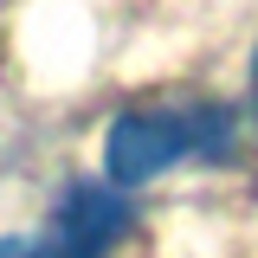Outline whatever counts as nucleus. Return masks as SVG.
Here are the masks:
<instances>
[{
	"instance_id": "1",
	"label": "nucleus",
	"mask_w": 258,
	"mask_h": 258,
	"mask_svg": "<svg viewBox=\"0 0 258 258\" xmlns=\"http://www.w3.org/2000/svg\"><path fill=\"white\" fill-rule=\"evenodd\" d=\"M226 149H232V116L220 103H161V110H129L110 123L103 168L116 187H142V181L168 174L174 161L226 155Z\"/></svg>"
},
{
	"instance_id": "2",
	"label": "nucleus",
	"mask_w": 258,
	"mask_h": 258,
	"mask_svg": "<svg viewBox=\"0 0 258 258\" xmlns=\"http://www.w3.org/2000/svg\"><path fill=\"white\" fill-rule=\"evenodd\" d=\"M129 220L136 213L116 181H78V187H64L58 213L39 239H13V245H0V258H103L129 232Z\"/></svg>"
},
{
	"instance_id": "3",
	"label": "nucleus",
	"mask_w": 258,
	"mask_h": 258,
	"mask_svg": "<svg viewBox=\"0 0 258 258\" xmlns=\"http://www.w3.org/2000/svg\"><path fill=\"white\" fill-rule=\"evenodd\" d=\"M252 91H258V64H252Z\"/></svg>"
}]
</instances>
